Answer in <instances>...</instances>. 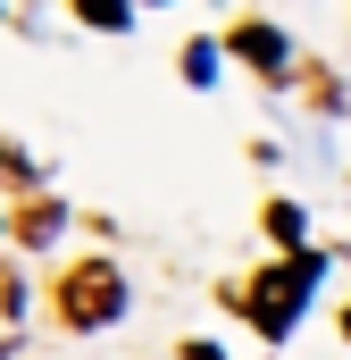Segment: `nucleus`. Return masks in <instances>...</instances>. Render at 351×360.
Segmentation results:
<instances>
[{
	"label": "nucleus",
	"instance_id": "obj_1",
	"mask_svg": "<svg viewBox=\"0 0 351 360\" xmlns=\"http://www.w3.org/2000/svg\"><path fill=\"white\" fill-rule=\"evenodd\" d=\"M310 285H318V260H310V252H293V260H284V269H267L260 285H251V293H243V310H251V319H260L267 335H284V327H293V310H301V293H310Z\"/></svg>",
	"mask_w": 351,
	"mask_h": 360
},
{
	"label": "nucleus",
	"instance_id": "obj_5",
	"mask_svg": "<svg viewBox=\"0 0 351 360\" xmlns=\"http://www.w3.org/2000/svg\"><path fill=\"white\" fill-rule=\"evenodd\" d=\"M17 226H25V243H42V235H51V226H59V201H34V210H25V218H17Z\"/></svg>",
	"mask_w": 351,
	"mask_h": 360
},
{
	"label": "nucleus",
	"instance_id": "obj_7",
	"mask_svg": "<svg viewBox=\"0 0 351 360\" xmlns=\"http://www.w3.org/2000/svg\"><path fill=\"white\" fill-rule=\"evenodd\" d=\"M76 8H84L92 25H126V0H76Z\"/></svg>",
	"mask_w": 351,
	"mask_h": 360
},
{
	"label": "nucleus",
	"instance_id": "obj_6",
	"mask_svg": "<svg viewBox=\"0 0 351 360\" xmlns=\"http://www.w3.org/2000/svg\"><path fill=\"white\" fill-rule=\"evenodd\" d=\"M184 76H192V84H209V76H218V51H209V42H192V51H184Z\"/></svg>",
	"mask_w": 351,
	"mask_h": 360
},
{
	"label": "nucleus",
	"instance_id": "obj_4",
	"mask_svg": "<svg viewBox=\"0 0 351 360\" xmlns=\"http://www.w3.org/2000/svg\"><path fill=\"white\" fill-rule=\"evenodd\" d=\"M17 327H25V285H17L8 260H0V360L17 352Z\"/></svg>",
	"mask_w": 351,
	"mask_h": 360
},
{
	"label": "nucleus",
	"instance_id": "obj_2",
	"mask_svg": "<svg viewBox=\"0 0 351 360\" xmlns=\"http://www.w3.org/2000/svg\"><path fill=\"white\" fill-rule=\"evenodd\" d=\"M117 310H126V285H117V269H109V260L67 269V285H59V319H67V327H109Z\"/></svg>",
	"mask_w": 351,
	"mask_h": 360
},
{
	"label": "nucleus",
	"instance_id": "obj_8",
	"mask_svg": "<svg viewBox=\"0 0 351 360\" xmlns=\"http://www.w3.org/2000/svg\"><path fill=\"white\" fill-rule=\"evenodd\" d=\"M343 335H351V310H343Z\"/></svg>",
	"mask_w": 351,
	"mask_h": 360
},
{
	"label": "nucleus",
	"instance_id": "obj_3",
	"mask_svg": "<svg viewBox=\"0 0 351 360\" xmlns=\"http://www.w3.org/2000/svg\"><path fill=\"white\" fill-rule=\"evenodd\" d=\"M234 51H243L260 76H284V34H276V25H243V34H234Z\"/></svg>",
	"mask_w": 351,
	"mask_h": 360
}]
</instances>
